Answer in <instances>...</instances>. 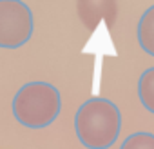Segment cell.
I'll list each match as a JSON object with an SVG mask.
<instances>
[{"label":"cell","mask_w":154,"mask_h":149,"mask_svg":"<svg viewBox=\"0 0 154 149\" xmlns=\"http://www.w3.org/2000/svg\"><path fill=\"white\" fill-rule=\"evenodd\" d=\"M78 13H80V18L82 22L89 27V29H94L96 24L100 22V18H107V24L111 26L114 17H116V6L109 0L105 2H100V0H84V2L78 4Z\"/></svg>","instance_id":"277c9868"},{"label":"cell","mask_w":154,"mask_h":149,"mask_svg":"<svg viewBox=\"0 0 154 149\" xmlns=\"http://www.w3.org/2000/svg\"><path fill=\"white\" fill-rule=\"evenodd\" d=\"M35 31L33 13L20 0H0V47L17 49L29 42Z\"/></svg>","instance_id":"3957f363"},{"label":"cell","mask_w":154,"mask_h":149,"mask_svg":"<svg viewBox=\"0 0 154 149\" xmlns=\"http://www.w3.org/2000/svg\"><path fill=\"white\" fill-rule=\"evenodd\" d=\"M11 107L18 124L29 129H44L58 118L62 97L49 82H29L17 91Z\"/></svg>","instance_id":"7a4b0ae2"},{"label":"cell","mask_w":154,"mask_h":149,"mask_svg":"<svg viewBox=\"0 0 154 149\" xmlns=\"http://www.w3.org/2000/svg\"><path fill=\"white\" fill-rule=\"evenodd\" d=\"M74 131L87 149H109L122 131V113L114 102L93 97L84 102L74 115Z\"/></svg>","instance_id":"6da1fadb"},{"label":"cell","mask_w":154,"mask_h":149,"mask_svg":"<svg viewBox=\"0 0 154 149\" xmlns=\"http://www.w3.org/2000/svg\"><path fill=\"white\" fill-rule=\"evenodd\" d=\"M136 35H138V44H140V47H141L147 55L154 56V6H150V8L141 15L140 22H138V31H136Z\"/></svg>","instance_id":"5b68a950"},{"label":"cell","mask_w":154,"mask_h":149,"mask_svg":"<svg viewBox=\"0 0 154 149\" xmlns=\"http://www.w3.org/2000/svg\"><path fill=\"white\" fill-rule=\"evenodd\" d=\"M138 97L141 106L154 115V67H149L141 73L138 80Z\"/></svg>","instance_id":"8992f818"},{"label":"cell","mask_w":154,"mask_h":149,"mask_svg":"<svg viewBox=\"0 0 154 149\" xmlns=\"http://www.w3.org/2000/svg\"><path fill=\"white\" fill-rule=\"evenodd\" d=\"M120 149H154V135L147 131H138L129 135Z\"/></svg>","instance_id":"52a82bcc"}]
</instances>
